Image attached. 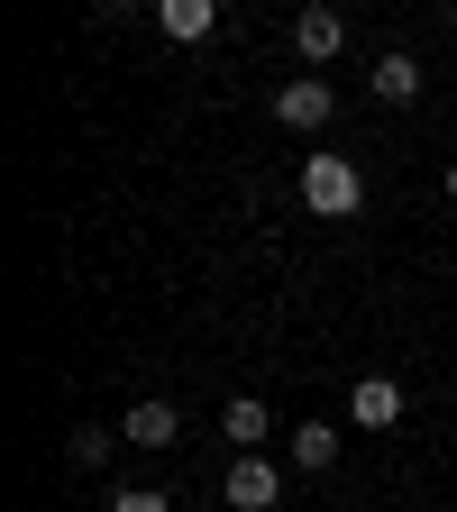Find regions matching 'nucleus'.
<instances>
[{"mask_svg": "<svg viewBox=\"0 0 457 512\" xmlns=\"http://www.w3.org/2000/svg\"><path fill=\"white\" fill-rule=\"evenodd\" d=\"M330 83H320V74H293V83H275V128H302V138H311V128H330Z\"/></svg>", "mask_w": 457, "mask_h": 512, "instance_id": "f03ea898", "label": "nucleus"}, {"mask_svg": "<svg viewBox=\"0 0 457 512\" xmlns=\"http://www.w3.org/2000/svg\"><path fill=\"white\" fill-rule=\"evenodd\" d=\"M293 467H311V476L339 467V430H330V421H302V430H293Z\"/></svg>", "mask_w": 457, "mask_h": 512, "instance_id": "1a4fd4ad", "label": "nucleus"}, {"mask_svg": "<svg viewBox=\"0 0 457 512\" xmlns=\"http://www.w3.org/2000/svg\"><path fill=\"white\" fill-rule=\"evenodd\" d=\"M110 512H174V503H165L156 485H119V494H110Z\"/></svg>", "mask_w": 457, "mask_h": 512, "instance_id": "9b49d317", "label": "nucleus"}, {"mask_svg": "<svg viewBox=\"0 0 457 512\" xmlns=\"http://www.w3.org/2000/svg\"><path fill=\"white\" fill-rule=\"evenodd\" d=\"M366 83H375V101H421V64L412 55H375Z\"/></svg>", "mask_w": 457, "mask_h": 512, "instance_id": "6e6552de", "label": "nucleus"}, {"mask_svg": "<svg viewBox=\"0 0 457 512\" xmlns=\"http://www.w3.org/2000/svg\"><path fill=\"white\" fill-rule=\"evenodd\" d=\"M156 28H165V37H183V46H202V37L220 28V0H165Z\"/></svg>", "mask_w": 457, "mask_h": 512, "instance_id": "0eeeda50", "label": "nucleus"}, {"mask_svg": "<svg viewBox=\"0 0 457 512\" xmlns=\"http://www.w3.org/2000/svg\"><path fill=\"white\" fill-rule=\"evenodd\" d=\"M448 202H457V165H448Z\"/></svg>", "mask_w": 457, "mask_h": 512, "instance_id": "ddd939ff", "label": "nucleus"}, {"mask_svg": "<svg viewBox=\"0 0 457 512\" xmlns=\"http://www.w3.org/2000/svg\"><path fill=\"white\" fill-rule=\"evenodd\" d=\"M348 421H357V430H394V421H403V384H394V375H357V384H348Z\"/></svg>", "mask_w": 457, "mask_h": 512, "instance_id": "7ed1b4c3", "label": "nucleus"}, {"mask_svg": "<svg viewBox=\"0 0 457 512\" xmlns=\"http://www.w3.org/2000/svg\"><path fill=\"white\" fill-rule=\"evenodd\" d=\"M128 448H174L183 439V412L174 403H128V430H119Z\"/></svg>", "mask_w": 457, "mask_h": 512, "instance_id": "39448f33", "label": "nucleus"}, {"mask_svg": "<svg viewBox=\"0 0 457 512\" xmlns=\"http://www.w3.org/2000/svg\"><path fill=\"white\" fill-rule=\"evenodd\" d=\"M357 202H366V174H357L339 147L302 156V211H311V220H357Z\"/></svg>", "mask_w": 457, "mask_h": 512, "instance_id": "f257e3e1", "label": "nucleus"}, {"mask_svg": "<svg viewBox=\"0 0 457 512\" xmlns=\"http://www.w3.org/2000/svg\"><path fill=\"white\" fill-rule=\"evenodd\" d=\"M110 439H119V430H74V467H101V458H110Z\"/></svg>", "mask_w": 457, "mask_h": 512, "instance_id": "f8f14e48", "label": "nucleus"}, {"mask_svg": "<svg viewBox=\"0 0 457 512\" xmlns=\"http://www.w3.org/2000/svg\"><path fill=\"white\" fill-rule=\"evenodd\" d=\"M293 46H302L311 64H330V55L348 46V19H339V10H302V19H293Z\"/></svg>", "mask_w": 457, "mask_h": 512, "instance_id": "423d86ee", "label": "nucleus"}, {"mask_svg": "<svg viewBox=\"0 0 457 512\" xmlns=\"http://www.w3.org/2000/svg\"><path fill=\"white\" fill-rule=\"evenodd\" d=\"M220 430L238 439V458H256V439H266V403H247V394H238V403L220 412Z\"/></svg>", "mask_w": 457, "mask_h": 512, "instance_id": "9d476101", "label": "nucleus"}, {"mask_svg": "<svg viewBox=\"0 0 457 512\" xmlns=\"http://www.w3.org/2000/svg\"><path fill=\"white\" fill-rule=\"evenodd\" d=\"M275 494H284V467L266 458V448L229 467V503H238V512H275Z\"/></svg>", "mask_w": 457, "mask_h": 512, "instance_id": "20e7f679", "label": "nucleus"}]
</instances>
